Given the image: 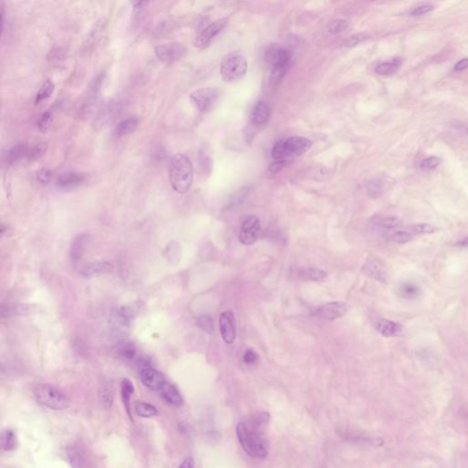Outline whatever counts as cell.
Listing matches in <instances>:
<instances>
[{
    "label": "cell",
    "mask_w": 468,
    "mask_h": 468,
    "mask_svg": "<svg viewBox=\"0 0 468 468\" xmlns=\"http://www.w3.org/2000/svg\"><path fill=\"white\" fill-rule=\"evenodd\" d=\"M169 181L172 189L179 194L190 191L193 183V167L191 160L183 154H176L169 162Z\"/></svg>",
    "instance_id": "6da1fadb"
},
{
    "label": "cell",
    "mask_w": 468,
    "mask_h": 468,
    "mask_svg": "<svg viewBox=\"0 0 468 468\" xmlns=\"http://www.w3.org/2000/svg\"><path fill=\"white\" fill-rule=\"evenodd\" d=\"M39 404L53 411H64L70 407L71 400L63 390L49 383L38 384L33 390Z\"/></svg>",
    "instance_id": "7a4b0ae2"
},
{
    "label": "cell",
    "mask_w": 468,
    "mask_h": 468,
    "mask_svg": "<svg viewBox=\"0 0 468 468\" xmlns=\"http://www.w3.org/2000/svg\"><path fill=\"white\" fill-rule=\"evenodd\" d=\"M236 434L242 447L250 456L254 458H264L266 456L265 446L255 429L241 421L236 426Z\"/></svg>",
    "instance_id": "3957f363"
},
{
    "label": "cell",
    "mask_w": 468,
    "mask_h": 468,
    "mask_svg": "<svg viewBox=\"0 0 468 468\" xmlns=\"http://www.w3.org/2000/svg\"><path fill=\"white\" fill-rule=\"evenodd\" d=\"M312 146L311 141L301 136H292L275 143L272 149V158L276 161H286L288 158L300 156Z\"/></svg>",
    "instance_id": "277c9868"
},
{
    "label": "cell",
    "mask_w": 468,
    "mask_h": 468,
    "mask_svg": "<svg viewBox=\"0 0 468 468\" xmlns=\"http://www.w3.org/2000/svg\"><path fill=\"white\" fill-rule=\"evenodd\" d=\"M246 59L237 52L225 57L221 66V76L224 81L232 82L242 79L247 72Z\"/></svg>",
    "instance_id": "5b68a950"
},
{
    "label": "cell",
    "mask_w": 468,
    "mask_h": 468,
    "mask_svg": "<svg viewBox=\"0 0 468 468\" xmlns=\"http://www.w3.org/2000/svg\"><path fill=\"white\" fill-rule=\"evenodd\" d=\"M219 96L220 90L218 88H200L191 93L190 99L198 111L205 113L213 107Z\"/></svg>",
    "instance_id": "8992f818"
},
{
    "label": "cell",
    "mask_w": 468,
    "mask_h": 468,
    "mask_svg": "<svg viewBox=\"0 0 468 468\" xmlns=\"http://www.w3.org/2000/svg\"><path fill=\"white\" fill-rule=\"evenodd\" d=\"M156 55L166 64H173L180 60L187 53V48L179 42H170L155 47Z\"/></svg>",
    "instance_id": "52a82bcc"
},
{
    "label": "cell",
    "mask_w": 468,
    "mask_h": 468,
    "mask_svg": "<svg viewBox=\"0 0 468 468\" xmlns=\"http://www.w3.org/2000/svg\"><path fill=\"white\" fill-rule=\"evenodd\" d=\"M291 58L290 51L277 44L269 46L265 51V60L272 70H287Z\"/></svg>",
    "instance_id": "ba28073f"
},
{
    "label": "cell",
    "mask_w": 468,
    "mask_h": 468,
    "mask_svg": "<svg viewBox=\"0 0 468 468\" xmlns=\"http://www.w3.org/2000/svg\"><path fill=\"white\" fill-rule=\"evenodd\" d=\"M260 233L261 224L259 218L256 216H250L242 222L241 226L239 232V240L243 245L250 246L253 245L258 240Z\"/></svg>",
    "instance_id": "9c48e42d"
},
{
    "label": "cell",
    "mask_w": 468,
    "mask_h": 468,
    "mask_svg": "<svg viewBox=\"0 0 468 468\" xmlns=\"http://www.w3.org/2000/svg\"><path fill=\"white\" fill-rule=\"evenodd\" d=\"M227 22H228V18L224 17L215 21L212 24L209 25L198 34V37L196 38V40L194 41L195 47L199 48L207 47L211 42V40H213L215 37L225 28Z\"/></svg>",
    "instance_id": "30bf717a"
},
{
    "label": "cell",
    "mask_w": 468,
    "mask_h": 468,
    "mask_svg": "<svg viewBox=\"0 0 468 468\" xmlns=\"http://www.w3.org/2000/svg\"><path fill=\"white\" fill-rule=\"evenodd\" d=\"M220 330L222 339L227 344H232L236 339V321L230 310L223 312L220 317Z\"/></svg>",
    "instance_id": "8fae6325"
},
{
    "label": "cell",
    "mask_w": 468,
    "mask_h": 468,
    "mask_svg": "<svg viewBox=\"0 0 468 468\" xmlns=\"http://www.w3.org/2000/svg\"><path fill=\"white\" fill-rule=\"evenodd\" d=\"M348 312V307L340 302L328 303L319 307L315 311L316 316L325 320H334L345 316Z\"/></svg>",
    "instance_id": "7c38bea8"
},
{
    "label": "cell",
    "mask_w": 468,
    "mask_h": 468,
    "mask_svg": "<svg viewBox=\"0 0 468 468\" xmlns=\"http://www.w3.org/2000/svg\"><path fill=\"white\" fill-rule=\"evenodd\" d=\"M140 380L145 387L153 390H160L167 381L162 373L151 367L144 368L141 370Z\"/></svg>",
    "instance_id": "4fadbf2b"
},
{
    "label": "cell",
    "mask_w": 468,
    "mask_h": 468,
    "mask_svg": "<svg viewBox=\"0 0 468 468\" xmlns=\"http://www.w3.org/2000/svg\"><path fill=\"white\" fill-rule=\"evenodd\" d=\"M120 112L119 103L111 102L106 103L100 110L96 120V126L100 129H103L111 124L116 118Z\"/></svg>",
    "instance_id": "5bb4252c"
},
{
    "label": "cell",
    "mask_w": 468,
    "mask_h": 468,
    "mask_svg": "<svg viewBox=\"0 0 468 468\" xmlns=\"http://www.w3.org/2000/svg\"><path fill=\"white\" fill-rule=\"evenodd\" d=\"M85 180L84 175L77 172H66L61 174L56 180L58 188L62 190H72L79 187Z\"/></svg>",
    "instance_id": "9a60e30c"
},
{
    "label": "cell",
    "mask_w": 468,
    "mask_h": 468,
    "mask_svg": "<svg viewBox=\"0 0 468 468\" xmlns=\"http://www.w3.org/2000/svg\"><path fill=\"white\" fill-rule=\"evenodd\" d=\"M401 225L402 221L397 217L378 218L373 222L374 229L383 235H389L391 232L398 230Z\"/></svg>",
    "instance_id": "2e32d148"
},
{
    "label": "cell",
    "mask_w": 468,
    "mask_h": 468,
    "mask_svg": "<svg viewBox=\"0 0 468 468\" xmlns=\"http://www.w3.org/2000/svg\"><path fill=\"white\" fill-rule=\"evenodd\" d=\"M376 330L386 338L398 337L403 334V326L388 319L380 318L375 322Z\"/></svg>",
    "instance_id": "e0dca14e"
},
{
    "label": "cell",
    "mask_w": 468,
    "mask_h": 468,
    "mask_svg": "<svg viewBox=\"0 0 468 468\" xmlns=\"http://www.w3.org/2000/svg\"><path fill=\"white\" fill-rule=\"evenodd\" d=\"M159 391L167 403L174 407H180L183 404L184 400L181 393L177 389V387L170 382L166 381Z\"/></svg>",
    "instance_id": "ac0fdd59"
},
{
    "label": "cell",
    "mask_w": 468,
    "mask_h": 468,
    "mask_svg": "<svg viewBox=\"0 0 468 468\" xmlns=\"http://www.w3.org/2000/svg\"><path fill=\"white\" fill-rule=\"evenodd\" d=\"M66 458L72 468H84L86 466L85 452L79 445H72L66 449Z\"/></svg>",
    "instance_id": "d6986e66"
},
{
    "label": "cell",
    "mask_w": 468,
    "mask_h": 468,
    "mask_svg": "<svg viewBox=\"0 0 468 468\" xmlns=\"http://www.w3.org/2000/svg\"><path fill=\"white\" fill-rule=\"evenodd\" d=\"M363 270L370 277L372 278L374 280L381 282V283H386L388 274L385 269L384 265L379 261L372 260L367 262L363 266Z\"/></svg>",
    "instance_id": "ffe728a7"
},
{
    "label": "cell",
    "mask_w": 468,
    "mask_h": 468,
    "mask_svg": "<svg viewBox=\"0 0 468 468\" xmlns=\"http://www.w3.org/2000/svg\"><path fill=\"white\" fill-rule=\"evenodd\" d=\"M271 116V109L269 104L260 101L255 104L254 111L252 113V122L255 126H263L265 125Z\"/></svg>",
    "instance_id": "44dd1931"
},
{
    "label": "cell",
    "mask_w": 468,
    "mask_h": 468,
    "mask_svg": "<svg viewBox=\"0 0 468 468\" xmlns=\"http://www.w3.org/2000/svg\"><path fill=\"white\" fill-rule=\"evenodd\" d=\"M138 124H139V119L135 116L123 120L116 125V127H114L113 131V135L116 138H120L126 135H130L135 131L136 127H138Z\"/></svg>",
    "instance_id": "7402d4cb"
},
{
    "label": "cell",
    "mask_w": 468,
    "mask_h": 468,
    "mask_svg": "<svg viewBox=\"0 0 468 468\" xmlns=\"http://www.w3.org/2000/svg\"><path fill=\"white\" fill-rule=\"evenodd\" d=\"M30 145L28 144H17L14 145L11 149L7 152L6 158L8 163H16L20 160L26 159L28 157V151H29Z\"/></svg>",
    "instance_id": "603a6c76"
},
{
    "label": "cell",
    "mask_w": 468,
    "mask_h": 468,
    "mask_svg": "<svg viewBox=\"0 0 468 468\" xmlns=\"http://www.w3.org/2000/svg\"><path fill=\"white\" fill-rule=\"evenodd\" d=\"M113 352L123 359L132 360L136 356V348L132 342H120L113 348Z\"/></svg>",
    "instance_id": "cb8c5ba5"
},
{
    "label": "cell",
    "mask_w": 468,
    "mask_h": 468,
    "mask_svg": "<svg viewBox=\"0 0 468 468\" xmlns=\"http://www.w3.org/2000/svg\"><path fill=\"white\" fill-rule=\"evenodd\" d=\"M112 270H113V266L109 262H94L84 267L81 271V274L86 276H92L96 274H108V273H111Z\"/></svg>",
    "instance_id": "d4e9b609"
},
{
    "label": "cell",
    "mask_w": 468,
    "mask_h": 468,
    "mask_svg": "<svg viewBox=\"0 0 468 468\" xmlns=\"http://www.w3.org/2000/svg\"><path fill=\"white\" fill-rule=\"evenodd\" d=\"M100 402L105 408H111L113 402V389L111 382L103 381L99 391Z\"/></svg>",
    "instance_id": "484cf974"
},
{
    "label": "cell",
    "mask_w": 468,
    "mask_h": 468,
    "mask_svg": "<svg viewBox=\"0 0 468 468\" xmlns=\"http://www.w3.org/2000/svg\"><path fill=\"white\" fill-rule=\"evenodd\" d=\"M86 238H87L86 236L80 235L78 237L74 239V241H72L71 251H70V255H71L72 261L76 262V261H79L80 259L81 258L83 252H84L86 242H87Z\"/></svg>",
    "instance_id": "4316f807"
},
{
    "label": "cell",
    "mask_w": 468,
    "mask_h": 468,
    "mask_svg": "<svg viewBox=\"0 0 468 468\" xmlns=\"http://www.w3.org/2000/svg\"><path fill=\"white\" fill-rule=\"evenodd\" d=\"M420 294V289L413 282H404L398 287V294L406 299L416 298Z\"/></svg>",
    "instance_id": "83f0119b"
},
{
    "label": "cell",
    "mask_w": 468,
    "mask_h": 468,
    "mask_svg": "<svg viewBox=\"0 0 468 468\" xmlns=\"http://www.w3.org/2000/svg\"><path fill=\"white\" fill-rule=\"evenodd\" d=\"M300 276L302 279L306 281H314V282H325L327 280V274L324 271L318 268H306L300 272Z\"/></svg>",
    "instance_id": "f1b7e54d"
},
{
    "label": "cell",
    "mask_w": 468,
    "mask_h": 468,
    "mask_svg": "<svg viewBox=\"0 0 468 468\" xmlns=\"http://www.w3.org/2000/svg\"><path fill=\"white\" fill-rule=\"evenodd\" d=\"M414 236L413 230H396L393 232H391L388 236L389 241L391 243L395 244H404L406 242H409L412 241Z\"/></svg>",
    "instance_id": "f546056e"
},
{
    "label": "cell",
    "mask_w": 468,
    "mask_h": 468,
    "mask_svg": "<svg viewBox=\"0 0 468 468\" xmlns=\"http://www.w3.org/2000/svg\"><path fill=\"white\" fill-rule=\"evenodd\" d=\"M106 25H107V19L105 17H102L100 18L96 24H95V27L93 28L92 32L90 33V38H89V44L88 46L90 45H95L96 43H97L99 40H101L102 36H103V33L105 31L106 29Z\"/></svg>",
    "instance_id": "4dcf8cb0"
},
{
    "label": "cell",
    "mask_w": 468,
    "mask_h": 468,
    "mask_svg": "<svg viewBox=\"0 0 468 468\" xmlns=\"http://www.w3.org/2000/svg\"><path fill=\"white\" fill-rule=\"evenodd\" d=\"M17 444L16 433L12 430H6L2 433L1 446L4 451H12L16 448Z\"/></svg>",
    "instance_id": "1f68e13d"
},
{
    "label": "cell",
    "mask_w": 468,
    "mask_h": 468,
    "mask_svg": "<svg viewBox=\"0 0 468 468\" xmlns=\"http://www.w3.org/2000/svg\"><path fill=\"white\" fill-rule=\"evenodd\" d=\"M135 410L143 418H152L159 414L158 409L154 405L144 402H137L135 404Z\"/></svg>",
    "instance_id": "d6a6232c"
},
{
    "label": "cell",
    "mask_w": 468,
    "mask_h": 468,
    "mask_svg": "<svg viewBox=\"0 0 468 468\" xmlns=\"http://www.w3.org/2000/svg\"><path fill=\"white\" fill-rule=\"evenodd\" d=\"M134 390H135L134 385L128 379H125L121 382L122 398L129 415H130V399H131V395L134 393Z\"/></svg>",
    "instance_id": "836d02e7"
},
{
    "label": "cell",
    "mask_w": 468,
    "mask_h": 468,
    "mask_svg": "<svg viewBox=\"0 0 468 468\" xmlns=\"http://www.w3.org/2000/svg\"><path fill=\"white\" fill-rule=\"evenodd\" d=\"M54 83L50 81V80H46L44 81V82L42 83V85L40 86V90L38 91L37 93V96H36V99H35V103L38 104V103H41L42 101H45L47 100L49 96L52 95V93L54 92Z\"/></svg>",
    "instance_id": "e575fe53"
},
{
    "label": "cell",
    "mask_w": 468,
    "mask_h": 468,
    "mask_svg": "<svg viewBox=\"0 0 468 468\" xmlns=\"http://www.w3.org/2000/svg\"><path fill=\"white\" fill-rule=\"evenodd\" d=\"M48 145L46 143H38L30 145L27 160L29 161H36L44 156L46 153Z\"/></svg>",
    "instance_id": "d590c367"
},
{
    "label": "cell",
    "mask_w": 468,
    "mask_h": 468,
    "mask_svg": "<svg viewBox=\"0 0 468 468\" xmlns=\"http://www.w3.org/2000/svg\"><path fill=\"white\" fill-rule=\"evenodd\" d=\"M400 64H401V60H399L397 58L395 60H393L392 62H386V63L379 64L376 67L375 72L380 75H389V74L396 72Z\"/></svg>",
    "instance_id": "8d00e7d4"
},
{
    "label": "cell",
    "mask_w": 468,
    "mask_h": 468,
    "mask_svg": "<svg viewBox=\"0 0 468 468\" xmlns=\"http://www.w3.org/2000/svg\"><path fill=\"white\" fill-rule=\"evenodd\" d=\"M198 327L202 329L204 332L208 334H212L214 332V323L210 317L201 316L198 318L197 321Z\"/></svg>",
    "instance_id": "74e56055"
},
{
    "label": "cell",
    "mask_w": 468,
    "mask_h": 468,
    "mask_svg": "<svg viewBox=\"0 0 468 468\" xmlns=\"http://www.w3.org/2000/svg\"><path fill=\"white\" fill-rule=\"evenodd\" d=\"M52 122V113L51 112L47 111L45 113H43L41 115H40V119L38 120L37 122V127H38V129L40 130V132H46L48 129V127L50 126Z\"/></svg>",
    "instance_id": "f35d334b"
},
{
    "label": "cell",
    "mask_w": 468,
    "mask_h": 468,
    "mask_svg": "<svg viewBox=\"0 0 468 468\" xmlns=\"http://www.w3.org/2000/svg\"><path fill=\"white\" fill-rule=\"evenodd\" d=\"M441 163V159L437 157H430L428 159H424L420 163V168L423 170H433L436 168Z\"/></svg>",
    "instance_id": "ab89813d"
},
{
    "label": "cell",
    "mask_w": 468,
    "mask_h": 468,
    "mask_svg": "<svg viewBox=\"0 0 468 468\" xmlns=\"http://www.w3.org/2000/svg\"><path fill=\"white\" fill-rule=\"evenodd\" d=\"M412 230H413L414 234H427V233H432V232L436 231V228L430 225V224H427V223H420L418 225H415L414 227L412 228Z\"/></svg>",
    "instance_id": "60d3db41"
},
{
    "label": "cell",
    "mask_w": 468,
    "mask_h": 468,
    "mask_svg": "<svg viewBox=\"0 0 468 468\" xmlns=\"http://www.w3.org/2000/svg\"><path fill=\"white\" fill-rule=\"evenodd\" d=\"M346 28H347V22L345 20H342V19H338V20H335L334 22L330 24L328 31L331 34L337 35V34H339V33L344 32Z\"/></svg>",
    "instance_id": "b9f144b4"
},
{
    "label": "cell",
    "mask_w": 468,
    "mask_h": 468,
    "mask_svg": "<svg viewBox=\"0 0 468 468\" xmlns=\"http://www.w3.org/2000/svg\"><path fill=\"white\" fill-rule=\"evenodd\" d=\"M434 8H435V7L433 5H430V4L420 5V6L413 8V10L411 11V15L413 16H422V15H425L429 12H431Z\"/></svg>",
    "instance_id": "7bdbcfd3"
},
{
    "label": "cell",
    "mask_w": 468,
    "mask_h": 468,
    "mask_svg": "<svg viewBox=\"0 0 468 468\" xmlns=\"http://www.w3.org/2000/svg\"><path fill=\"white\" fill-rule=\"evenodd\" d=\"M51 177H52V173L48 168H41L37 172V179L39 180V182L43 185L49 183Z\"/></svg>",
    "instance_id": "ee69618b"
},
{
    "label": "cell",
    "mask_w": 468,
    "mask_h": 468,
    "mask_svg": "<svg viewBox=\"0 0 468 468\" xmlns=\"http://www.w3.org/2000/svg\"><path fill=\"white\" fill-rule=\"evenodd\" d=\"M367 38H368V35H366L365 33H358V34L351 36L349 40L345 42V45L348 46V47H353L355 45H357L358 43H360L361 41L365 40Z\"/></svg>",
    "instance_id": "f6af8a7d"
},
{
    "label": "cell",
    "mask_w": 468,
    "mask_h": 468,
    "mask_svg": "<svg viewBox=\"0 0 468 468\" xmlns=\"http://www.w3.org/2000/svg\"><path fill=\"white\" fill-rule=\"evenodd\" d=\"M258 360H259V356L253 349H248L243 355V362L249 365L255 364Z\"/></svg>",
    "instance_id": "bcb514c9"
},
{
    "label": "cell",
    "mask_w": 468,
    "mask_h": 468,
    "mask_svg": "<svg viewBox=\"0 0 468 468\" xmlns=\"http://www.w3.org/2000/svg\"><path fill=\"white\" fill-rule=\"evenodd\" d=\"M269 414L267 413H257L254 417V423L257 425L265 424L269 421Z\"/></svg>",
    "instance_id": "7dc6e473"
},
{
    "label": "cell",
    "mask_w": 468,
    "mask_h": 468,
    "mask_svg": "<svg viewBox=\"0 0 468 468\" xmlns=\"http://www.w3.org/2000/svg\"><path fill=\"white\" fill-rule=\"evenodd\" d=\"M467 69H468V58L461 60L454 66V71H456V72H462V71H465Z\"/></svg>",
    "instance_id": "c3c4849f"
},
{
    "label": "cell",
    "mask_w": 468,
    "mask_h": 468,
    "mask_svg": "<svg viewBox=\"0 0 468 468\" xmlns=\"http://www.w3.org/2000/svg\"><path fill=\"white\" fill-rule=\"evenodd\" d=\"M285 165H286V161H275L274 164L271 166L270 171L272 173H276L278 170H280Z\"/></svg>",
    "instance_id": "681fc988"
},
{
    "label": "cell",
    "mask_w": 468,
    "mask_h": 468,
    "mask_svg": "<svg viewBox=\"0 0 468 468\" xmlns=\"http://www.w3.org/2000/svg\"><path fill=\"white\" fill-rule=\"evenodd\" d=\"M179 468H194V461L191 457H188L183 461Z\"/></svg>",
    "instance_id": "f907efd6"
},
{
    "label": "cell",
    "mask_w": 468,
    "mask_h": 468,
    "mask_svg": "<svg viewBox=\"0 0 468 468\" xmlns=\"http://www.w3.org/2000/svg\"><path fill=\"white\" fill-rule=\"evenodd\" d=\"M461 245L463 246H468V236L467 238L465 239L463 242H461Z\"/></svg>",
    "instance_id": "816d5d0a"
},
{
    "label": "cell",
    "mask_w": 468,
    "mask_h": 468,
    "mask_svg": "<svg viewBox=\"0 0 468 468\" xmlns=\"http://www.w3.org/2000/svg\"><path fill=\"white\" fill-rule=\"evenodd\" d=\"M467 133L468 134V128H467Z\"/></svg>",
    "instance_id": "f5cc1de1"
}]
</instances>
